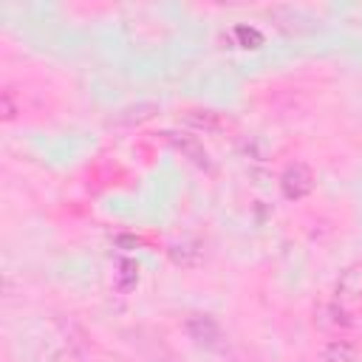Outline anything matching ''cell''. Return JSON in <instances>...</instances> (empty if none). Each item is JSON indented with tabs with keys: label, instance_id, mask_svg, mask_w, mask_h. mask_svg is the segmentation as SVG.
Returning <instances> with one entry per match:
<instances>
[{
	"label": "cell",
	"instance_id": "obj_1",
	"mask_svg": "<svg viewBox=\"0 0 362 362\" xmlns=\"http://www.w3.org/2000/svg\"><path fill=\"white\" fill-rule=\"evenodd\" d=\"M277 181H280V192H283L286 201H303L314 189V173H311V167L305 161L286 164Z\"/></svg>",
	"mask_w": 362,
	"mask_h": 362
},
{
	"label": "cell",
	"instance_id": "obj_2",
	"mask_svg": "<svg viewBox=\"0 0 362 362\" xmlns=\"http://www.w3.org/2000/svg\"><path fill=\"white\" fill-rule=\"evenodd\" d=\"M181 124L195 133H204V136H218L229 127V119L209 107H187V110H181Z\"/></svg>",
	"mask_w": 362,
	"mask_h": 362
},
{
	"label": "cell",
	"instance_id": "obj_3",
	"mask_svg": "<svg viewBox=\"0 0 362 362\" xmlns=\"http://www.w3.org/2000/svg\"><path fill=\"white\" fill-rule=\"evenodd\" d=\"M184 331H187L189 339H195V342L204 345V348H221L223 331H221L218 320L209 317V314H189V317L184 320Z\"/></svg>",
	"mask_w": 362,
	"mask_h": 362
},
{
	"label": "cell",
	"instance_id": "obj_4",
	"mask_svg": "<svg viewBox=\"0 0 362 362\" xmlns=\"http://www.w3.org/2000/svg\"><path fill=\"white\" fill-rule=\"evenodd\" d=\"M184 158H189L195 167H201V170H212V158H209V153H206V147H204V141L198 139V136H189V133H178V130H164L161 133Z\"/></svg>",
	"mask_w": 362,
	"mask_h": 362
},
{
	"label": "cell",
	"instance_id": "obj_5",
	"mask_svg": "<svg viewBox=\"0 0 362 362\" xmlns=\"http://www.w3.org/2000/svg\"><path fill=\"white\" fill-rule=\"evenodd\" d=\"M167 255H170V260H173L175 266H181V269H195V266L204 263V243L195 240V238H181V240L170 243Z\"/></svg>",
	"mask_w": 362,
	"mask_h": 362
},
{
	"label": "cell",
	"instance_id": "obj_6",
	"mask_svg": "<svg viewBox=\"0 0 362 362\" xmlns=\"http://www.w3.org/2000/svg\"><path fill=\"white\" fill-rule=\"evenodd\" d=\"M317 356H320V362H359V348L351 339L334 337L320 345Z\"/></svg>",
	"mask_w": 362,
	"mask_h": 362
},
{
	"label": "cell",
	"instance_id": "obj_7",
	"mask_svg": "<svg viewBox=\"0 0 362 362\" xmlns=\"http://www.w3.org/2000/svg\"><path fill=\"white\" fill-rule=\"evenodd\" d=\"M314 322L320 328H331V331H339V328H348L351 325V317L342 305L337 303H322L317 311H314Z\"/></svg>",
	"mask_w": 362,
	"mask_h": 362
},
{
	"label": "cell",
	"instance_id": "obj_8",
	"mask_svg": "<svg viewBox=\"0 0 362 362\" xmlns=\"http://www.w3.org/2000/svg\"><path fill=\"white\" fill-rule=\"evenodd\" d=\"M156 105H150V102H139V105H130V107H124V110H119L113 119H110V124H124V127H133V124H141V122H147V119H153L156 116Z\"/></svg>",
	"mask_w": 362,
	"mask_h": 362
},
{
	"label": "cell",
	"instance_id": "obj_9",
	"mask_svg": "<svg viewBox=\"0 0 362 362\" xmlns=\"http://www.w3.org/2000/svg\"><path fill=\"white\" fill-rule=\"evenodd\" d=\"M17 113H20V105L14 102V90L6 88V90L0 93V119H3V122H14Z\"/></svg>",
	"mask_w": 362,
	"mask_h": 362
},
{
	"label": "cell",
	"instance_id": "obj_10",
	"mask_svg": "<svg viewBox=\"0 0 362 362\" xmlns=\"http://www.w3.org/2000/svg\"><path fill=\"white\" fill-rule=\"evenodd\" d=\"M235 37H240V48H257L263 42V34L257 28H246V25H238Z\"/></svg>",
	"mask_w": 362,
	"mask_h": 362
},
{
	"label": "cell",
	"instance_id": "obj_11",
	"mask_svg": "<svg viewBox=\"0 0 362 362\" xmlns=\"http://www.w3.org/2000/svg\"><path fill=\"white\" fill-rule=\"evenodd\" d=\"M54 362H99V359H93V356H88V354H82L76 348H68V351H59L54 356Z\"/></svg>",
	"mask_w": 362,
	"mask_h": 362
}]
</instances>
